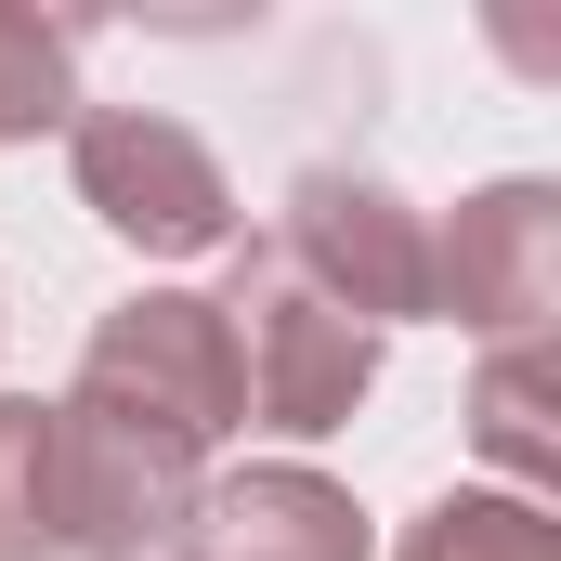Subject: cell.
<instances>
[{
	"mask_svg": "<svg viewBox=\"0 0 561 561\" xmlns=\"http://www.w3.org/2000/svg\"><path fill=\"white\" fill-rule=\"evenodd\" d=\"M196 457H209V444L131 419V405H105V392H66V405H53V457H39V523H53V549H92V561L157 549V536L196 510Z\"/></svg>",
	"mask_w": 561,
	"mask_h": 561,
	"instance_id": "1",
	"label": "cell"
},
{
	"mask_svg": "<svg viewBox=\"0 0 561 561\" xmlns=\"http://www.w3.org/2000/svg\"><path fill=\"white\" fill-rule=\"evenodd\" d=\"M79 196L105 209V236H131V249H157V262L236 236L222 157L183 131V118H157V105H92V118H79Z\"/></svg>",
	"mask_w": 561,
	"mask_h": 561,
	"instance_id": "4",
	"label": "cell"
},
{
	"mask_svg": "<svg viewBox=\"0 0 561 561\" xmlns=\"http://www.w3.org/2000/svg\"><path fill=\"white\" fill-rule=\"evenodd\" d=\"M470 431H483V457H496V470H523V483H549V470H561V431H549V340L483 353Z\"/></svg>",
	"mask_w": 561,
	"mask_h": 561,
	"instance_id": "8",
	"label": "cell"
},
{
	"mask_svg": "<svg viewBox=\"0 0 561 561\" xmlns=\"http://www.w3.org/2000/svg\"><path fill=\"white\" fill-rule=\"evenodd\" d=\"M79 392L131 405V419L183 431V444H222L249 419V379H236V340H222V300H183V287H144L92 327L79 353Z\"/></svg>",
	"mask_w": 561,
	"mask_h": 561,
	"instance_id": "3",
	"label": "cell"
},
{
	"mask_svg": "<svg viewBox=\"0 0 561 561\" xmlns=\"http://www.w3.org/2000/svg\"><path fill=\"white\" fill-rule=\"evenodd\" d=\"M222 340H236V379H249V405H262L275 431H340L353 405H366V379H379V327H366L353 300H327L275 236L236 262Z\"/></svg>",
	"mask_w": 561,
	"mask_h": 561,
	"instance_id": "2",
	"label": "cell"
},
{
	"mask_svg": "<svg viewBox=\"0 0 561 561\" xmlns=\"http://www.w3.org/2000/svg\"><path fill=\"white\" fill-rule=\"evenodd\" d=\"M170 549L183 561H366V510L313 470H236V483H196Z\"/></svg>",
	"mask_w": 561,
	"mask_h": 561,
	"instance_id": "7",
	"label": "cell"
},
{
	"mask_svg": "<svg viewBox=\"0 0 561 561\" xmlns=\"http://www.w3.org/2000/svg\"><path fill=\"white\" fill-rule=\"evenodd\" d=\"M53 118H79V26H39L0 0V144L53 131Z\"/></svg>",
	"mask_w": 561,
	"mask_h": 561,
	"instance_id": "9",
	"label": "cell"
},
{
	"mask_svg": "<svg viewBox=\"0 0 561 561\" xmlns=\"http://www.w3.org/2000/svg\"><path fill=\"white\" fill-rule=\"evenodd\" d=\"M39 457H53V405H0V561H39Z\"/></svg>",
	"mask_w": 561,
	"mask_h": 561,
	"instance_id": "11",
	"label": "cell"
},
{
	"mask_svg": "<svg viewBox=\"0 0 561 561\" xmlns=\"http://www.w3.org/2000/svg\"><path fill=\"white\" fill-rule=\"evenodd\" d=\"M275 249L327 287V300H353L366 327L431 313V222L392 196V183H366V170H300V183H287Z\"/></svg>",
	"mask_w": 561,
	"mask_h": 561,
	"instance_id": "5",
	"label": "cell"
},
{
	"mask_svg": "<svg viewBox=\"0 0 561 561\" xmlns=\"http://www.w3.org/2000/svg\"><path fill=\"white\" fill-rule=\"evenodd\" d=\"M405 561H561V523L536 496H444L405 536Z\"/></svg>",
	"mask_w": 561,
	"mask_h": 561,
	"instance_id": "10",
	"label": "cell"
},
{
	"mask_svg": "<svg viewBox=\"0 0 561 561\" xmlns=\"http://www.w3.org/2000/svg\"><path fill=\"white\" fill-rule=\"evenodd\" d=\"M431 300L457 327H483V353L549 340V313H561V196L549 183H483L431 236Z\"/></svg>",
	"mask_w": 561,
	"mask_h": 561,
	"instance_id": "6",
	"label": "cell"
}]
</instances>
